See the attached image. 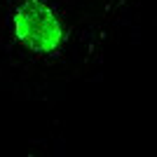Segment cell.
I'll return each mask as SVG.
<instances>
[{
	"label": "cell",
	"mask_w": 157,
	"mask_h": 157,
	"mask_svg": "<svg viewBox=\"0 0 157 157\" xmlns=\"http://www.w3.org/2000/svg\"><path fill=\"white\" fill-rule=\"evenodd\" d=\"M7 24L14 45L38 63L59 61L71 24L59 0H7Z\"/></svg>",
	"instance_id": "6da1fadb"
}]
</instances>
